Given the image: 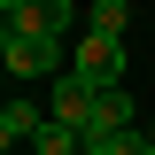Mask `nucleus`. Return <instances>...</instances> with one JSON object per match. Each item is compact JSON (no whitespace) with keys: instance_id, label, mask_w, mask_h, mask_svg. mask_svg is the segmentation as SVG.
<instances>
[{"instance_id":"3","label":"nucleus","mask_w":155,"mask_h":155,"mask_svg":"<svg viewBox=\"0 0 155 155\" xmlns=\"http://www.w3.org/2000/svg\"><path fill=\"white\" fill-rule=\"evenodd\" d=\"M78 78H93V85H124V39L109 31H78Z\"/></svg>"},{"instance_id":"1","label":"nucleus","mask_w":155,"mask_h":155,"mask_svg":"<svg viewBox=\"0 0 155 155\" xmlns=\"http://www.w3.org/2000/svg\"><path fill=\"white\" fill-rule=\"evenodd\" d=\"M0 62H8V78H62V39L8 23L0 31Z\"/></svg>"},{"instance_id":"10","label":"nucleus","mask_w":155,"mask_h":155,"mask_svg":"<svg viewBox=\"0 0 155 155\" xmlns=\"http://www.w3.org/2000/svg\"><path fill=\"white\" fill-rule=\"evenodd\" d=\"M132 155H155V124H147V132H132Z\"/></svg>"},{"instance_id":"2","label":"nucleus","mask_w":155,"mask_h":155,"mask_svg":"<svg viewBox=\"0 0 155 155\" xmlns=\"http://www.w3.org/2000/svg\"><path fill=\"white\" fill-rule=\"evenodd\" d=\"M93 101H101V85H93V78H78V70L47 78V116H62L78 140H85V116H93Z\"/></svg>"},{"instance_id":"7","label":"nucleus","mask_w":155,"mask_h":155,"mask_svg":"<svg viewBox=\"0 0 155 155\" xmlns=\"http://www.w3.org/2000/svg\"><path fill=\"white\" fill-rule=\"evenodd\" d=\"M78 147H85V140H78L62 116H47V124H39V140H31V155H78Z\"/></svg>"},{"instance_id":"5","label":"nucleus","mask_w":155,"mask_h":155,"mask_svg":"<svg viewBox=\"0 0 155 155\" xmlns=\"http://www.w3.org/2000/svg\"><path fill=\"white\" fill-rule=\"evenodd\" d=\"M8 23H23V31H47V39H70V23H78V0H23Z\"/></svg>"},{"instance_id":"6","label":"nucleus","mask_w":155,"mask_h":155,"mask_svg":"<svg viewBox=\"0 0 155 155\" xmlns=\"http://www.w3.org/2000/svg\"><path fill=\"white\" fill-rule=\"evenodd\" d=\"M39 124H47V116H39L23 93L8 101V109H0V140H23V147H31V140H39Z\"/></svg>"},{"instance_id":"8","label":"nucleus","mask_w":155,"mask_h":155,"mask_svg":"<svg viewBox=\"0 0 155 155\" xmlns=\"http://www.w3.org/2000/svg\"><path fill=\"white\" fill-rule=\"evenodd\" d=\"M124 23H132V8H124V0H93V8H85V31H109V39H124Z\"/></svg>"},{"instance_id":"9","label":"nucleus","mask_w":155,"mask_h":155,"mask_svg":"<svg viewBox=\"0 0 155 155\" xmlns=\"http://www.w3.org/2000/svg\"><path fill=\"white\" fill-rule=\"evenodd\" d=\"M78 155H132V132H124V140H85Z\"/></svg>"},{"instance_id":"4","label":"nucleus","mask_w":155,"mask_h":155,"mask_svg":"<svg viewBox=\"0 0 155 155\" xmlns=\"http://www.w3.org/2000/svg\"><path fill=\"white\" fill-rule=\"evenodd\" d=\"M124 132H140V116H132V93H124V85H101L93 116H85V140H124Z\"/></svg>"},{"instance_id":"11","label":"nucleus","mask_w":155,"mask_h":155,"mask_svg":"<svg viewBox=\"0 0 155 155\" xmlns=\"http://www.w3.org/2000/svg\"><path fill=\"white\" fill-rule=\"evenodd\" d=\"M16 8H23V0H0V16H16Z\"/></svg>"}]
</instances>
